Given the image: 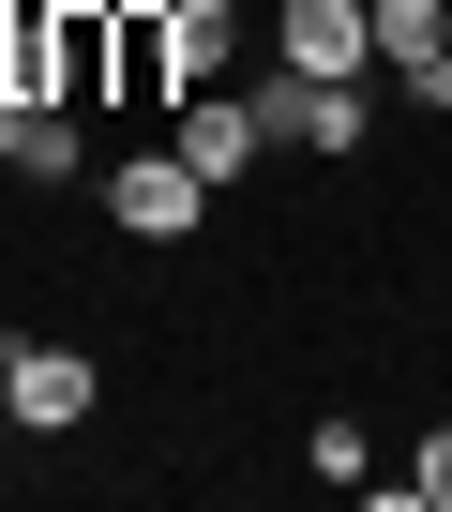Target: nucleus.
I'll use <instances>...</instances> for the list:
<instances>
[{
  "instance_id": "9d476101",
  "label": "nucleus",
  "mask_w": 452,
  "mask_h": 512,
  "mask_svg": "<svg viewBox=\"0 0 452 512\" xmlns=\"http://www.w3.org/2000/svg\"><path fill=\"white\" fill-rule=\"evenodd\" d=\"M422 106H452V46H437V61H422Z\"/></svg>"
},
{
  "instance_id": "f03ea898",
  "label": "nucleus",
  "mask_w": 452,
  "mask_h": 512,
  "mask_svg": "<svg viewBox=\"0 0 452 512\" xmlns=\"http://www.w3.org/2000/svg\"><path fill=\"white\" fill-rule=\"evenodd\" d=\"M106 211H121L136 241H181V226L211 211V181H196L181 151H136V166H106Z\"/></svg>"
},
{
  "instance_id": "423d86ee",
  "label": "nucleus",
  "mask_w": 452,
  "mask_h": 512,
  "mask_svg": "<svg viewBox=\"0 0 452 512\" xmlns=\"http://www.w3.org/2000/svg\"><path fill=\"white\" fill-rule=\"evenodd\" d=\"M257 136H272L257 106H181V166H196V181H242V166H257Z\"/></svg>"
},
{
  "instance_id": "20e7f679",
  "label": "nucleus",
  "mask_w": 452,
  "mask_h": 512,
  "mask_svg": "<svg viewBox=\"0 0 452 512\" xmlns=\"http://www.w3.org/2000/svg\"><path fill=\"white\" fill-rule=\"evenodd\" d=\"M0 392H16V422H46V437H76L106 377H91L76 347H0Z\"/></svg>"
},
{
  "instance_id": "f257e3e1",
  "label": "nucleus",
  "mask_w": 452,
  "mask_h": 512,
  "mask_svg": "<svg viewBox=\"0 0 452 512\" xmlns=\"http://www.w3.org/2000/svg\"><path fill=\"white\" fill-rule=\"evenodd\" d=\"M272 46H287V76H362L377 61V0H287Z\"/></svg>"
},
{
  "instance_id": "7ed1b4c3",
  "label": "nucleus",
  "mask_w": 452,
  "mask_h": 512,
  "mask_svg": "<svg viewBox=\"0 0 452 512\" xmlns=\"http://www.w3.org/2000/svg\"><path fill=\"white\" fill-rule=\"evenodd\" d=\"M0 166H16V181H76V166H91L76 106H61V91H0Z\"/></svg>"
},
{
  "instance_id": "39448f33",
  "label": "nucleus",
  "mask_w": 452,
  "mask_h": 512,
  "mask_svg": "<svg viewBox=\"0 0 452 512\" xmlns=\"http://www.w3.org/2000/svg\"><path fill=\"white\" fill-rule=\"evenodd\" d=\"M257 121H272V136H302V151H362V76H287Z\"/></svg>"
},
{
  "instance_id": "1a4fd4ad",
  "label": "nucleus",
  "mask_w": 452,
  "mask_h": 512,
  "mask_svg": "<svg viewBox=\"0 0 452 512\" xmlns=\"http://www.w3.org/2000/svg\"><path fill=\"white\" fill-rule=\"evenodd\" d=\"M407 497H422V512H452V422L422 437V482H407Z\"/></svg>"
},
{
  "instance_id": "0eeeda50",
  "label": "nucleus",
  "mask_w": 452,
  "mask_h": 512,
  "mask_svg": "<svg viewBox=\"0 0 452 512\" xmlns=\"http://www.w3.org/2000/svg\"><path fill=\"white\" fill-rule=\"evenodd\" d=\"M437 46H452V31H437V0H377V61H407V76H422Z\"/></svg>"
},
{
  "instance_id": "6e6552de",
  "label": "nucleus",
  "mask_w": 452,
  "mask_h": 512,
  "mask_svg": "<svg viewBox=\"0 0 452 512\" xmlns=\"http://www.w3.org/2000/svg\"><path fill=\"white\" fill-rule=\"evenodd\" d=\"M121 91H181V46H166V16H121Z\"/></svg>"
}]
</instances>
